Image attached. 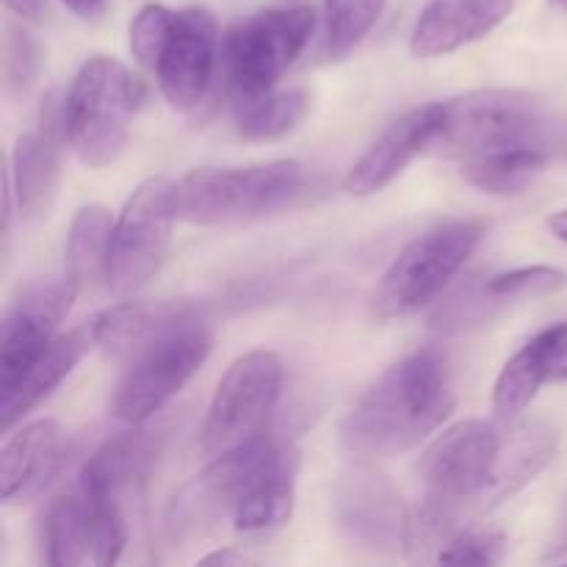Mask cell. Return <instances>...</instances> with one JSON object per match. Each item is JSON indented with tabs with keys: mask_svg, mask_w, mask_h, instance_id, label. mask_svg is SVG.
<instances>
[{
	"mask_svg": "<svg viewBox=\"0 0 567 567\" xmlns=\"http://www.w3.org/2000/svg\"><path fill=\"white\" fill-rule=\"evenodd\" d=\"M457 404L452 363L435 347L393 363L341 421V443L352 457L374 463L419 449Z\"/></svg>",
	"mask_w": 567,
	"mask_h": 567,
	"instance_id": "6da1fadb",
	"label": "cell"
},
{
	"mask_svg": "<svg viewBox=\"0 0 567 567\" xmlns=\"http://www.w3.org/2000/svg\"><path fill=\"white\" fill-rule=\"evenodd\" d=\"M210 352V327L192 308H183L158 336L125 360V374L114 396L116 421L127 426L153 421L203 369Z\"/></svg>",
	"mask_w": 567,
	"mask_h": 567,
	"instance_id": "7a4b0ae2",
	"label": "cell"
},
{
	"mask_svg": "<svg viewBox=\"0 0 567 567\" xmlns=\"http://www.w3.org/2000/svg\"><path fill=\"white\" fill-rule=\"evenodd\" d=\"M305 194L299 161L280 158L247 169H194L175 183L177 216L192 225H238L277 214Z\"/></svg>",
	"mask_w": 567,
	"mask_h": 567,
	"instance_id": "3957f363",
	"label": "cell"
},
{
	"mask_svg": "<svg viewBox=\"0 0 567 567\" xmlns=\"http://www.w3.org/2000/svg\"><path fill=\"white\" fill-rule=\"evenodd\" d=\"M487 236V221L449 219L408 244L371 293V313L380 321L408 319L435 302L465 269Z\"/></svg>",
	"mask_w": 567,
	"mask_h": 567,
	"instance_id": "277c9868",
	"label": "cell"
},
{
	"mask_svg": "<svg viewBox=\"0 0 567 567\" xmlns=\"http://www.w3.org/2000/svg\"><path fill=\"white\" fill-rule=\"evenodd\" d=\"M142 94L138 78L122 61L111 55L83 61L66 94V142L83 164L103 169L120 158Z\"/></svg>",
	"mask_w": 567,
	"mask_h": 567,
	"instance_id": "5b68a950",
	"label": "cell"
},
{
	"mask_svg": "<svg viewBox=\"0 0 567 567\" xmlns=\"http://www.w3.org/2000/svg\"><path fill=\"white\" fill-rule=\"evenodd\" d=\"M548 122L551 114L537 94L476 89L443 103V125L435 144L443 155L465 161L507 147H543Z\"/></svg>",
	"mask_w": 567,
	"mask_h": 567,
	"instance_id": "8992f818",
	"label": "cell"
},
{
	"mask_svg": "<svg viewBox=\"0 0 567 567\" xmlns=\"http://www.w3.org/2000/svg\"><path fill=\"white\" fill-rule=\"evenodd\" d=\"M316 31L310 6L266 9L238 22L225 37V75L236 100L275 92Z\"/></svg>",
	"mask_w": 567,
	"mask_h": 567,
	"instance_id": "52a82bcc",
	"label": "cell"
},
{
	"mask_svg": "<svg viewBox=\"0 0 567 567\" xmlns=\"http://www.w3.org/2000/svg\"><path fill=\"white\" fill-rule=\"evenodd\" d=\"M177 203L175 183L169 177H147L127 197L125 208L114 219L105 286L116 297H131L147 286L164 266L172 244Z\"/></svg>",
	"mask_w": 567,
	"mask_h": 567,
	"instance_id": "ba28073f",
	"label": "cell"
},
{
	"mask_svg": "<svg viewBox=\"0 0 567 567\" xmlns=\"http://www.w3.org/2000/svg\"><path fill=\"white\" fill-rule=\"evenodd\" d=\"M286 369L269 349H252L227 365L203 426V449L216 457L269 432Z\"/></svg>",
	"mask_w": 567,
	"mask_h": 567,
	"instance_id": "9c48e42d",
	"label": "cell"
},
{
	"mask_svg": "<svg viewBox=\"0 0 567 567\" xmlns=\"http://www.w3.org/2000/svg\"><path fill=\"white\" fill-rule=\"evenodd\" d=\"M332 515L338 529L365 551L385 557L410 551L413 515L408 513L393 482L365 460L338 480Z\"/></svg>",
	"mask_w": 567,
	"mask_h": 567,
	"instance_id": "30bf717a",
	"label": "cell"
},
{
	"mask_svg": "<svg viewBox=\"0 0 567 567\" xmlns=\"http://www.w3.org/2000/svg\"><path fill=\"white\" fill-rule=\"evenodd\" d=\"M252 443L216 454L175 493L164 515V537L169 546L188 548L192 543L214 535L225 520H233L247 482Z\"/></svg>",
	"mask_w": 567,
	"mask_h": 567,
	"instance_id": "8fae6325",
	"label": "cell"
},
{
	"mask_svg": "<svg viewBox=\"0 0 567 567\" xmlns=\"http://www.w3.org/2000/svg\"><path fill=\"white\" fill-rule=\"evenodd\" d=\"M81 288L70 280L39 282L28 288L6 313L0 327V391L14 385L33 360L59 338L61 321L70 313Z\"/></svg>",
	"mask_w": 567,
	"mask_h": 567,
	"instance_id": "7c38bea8",
	"label": "cell"
},
{
	"mask_svg": "<svg viewBox=\"0 0 567 567\" xmlns=\"http://www.w3.org/2000/svg\"><path fill=\"white\" fill-rule=\"evenodd\" d=\"M66 138V97L50 92L39 111V127L22 133L11 153L9 183L22 219L37 221L53 208L61 181V142Z\"/></svg>",
	"mask_w": 567,
	"mask_h": 567,
	"instance_id": "4fadbf2b",
	"label": "cell"
},
{
	"mask_svg": "<svg viewBox=\"0 0 567 567\" xmlns=\"http://www.w3.org/2000/svg\"><path fill=\"white\" fill-rule=\"evenodd\" d=\"M219 59V28L210 11L183 9L175 14L155 75L166 103L177 111H192L203 103Z\"/></svg>",
	"mask_w": 567,
	"mask_h": 567,
	"instance_id": "5bb4252c",
	"label": "cell"
},
{
	"mask_svg": "<svg viewBox=\"0 0 567 567\" xmlns=\"http://www.w3.org/2000/svg\"><path fill=\"white\" fill-rule=\"evenodd\" d=\"M299 476V452L269 432L255 437L247 482L233 526L238 532H264L282 526L293 513Z\"/></svg>",
	"mask_w": 567,
	"mask_h": 567,
	"instance_id": "9a60e30c",
	"label": "cell"
},
{
	"mask_svg": "<svg viewBox=\"0 0 567 567\" xmlns=\"http://www.w3.org/2000/svg\"><path fill=\"white\" fill-rule=\"evenodd\" d=\"M443 125V103H426L399 116L382 136L354 161L343 188L352 197H374L391 186L424 150L435 147Z\"/></svg>",
	"mask_w": 567,
	"mask_h": 567,
	"instance_id": "2e32d148",
	"label": "cell"
},
{
	"mask_svg": "<svg viewBox=\"0 0 567 567\" xmlns=\"http://www.w3.org/2000/svg\"><path fill=\"white\" fill-rule=\"evenodd\" d=\"M518 0H426L410 33V50L419 59L457 53L496 31Z\"/></svg>",
	"mask_w": 567,
	"mask_h": 567,
	"instance_id": "e0dca14e",
	"label": "cell"
},
{
	"mask_svg": "<svg viewBox=\"0 0 567 567\" xmlns=\"http://www.w3.org/2000/svg\"><path fill=\"white\" fill-rule=\"evenodd\" d=\"M66 460L64 435L50 419L31 421L6 437L0 452V498L6 504L39 496Z\"/></svg>",
	"mask_w": 567,
	"mask_h": 567,
	"instance_id": "ac0fdd59",
	"label": "cell"
},
{
	"mask_svg": "<svg viewBox=\"0 0 567 567\" xmlns=\"http://www.w3.org/2000/svg\"><path fill=\"white\" fill-rule=\"evenodd\" d=\"M89 341H92V327L59 336L33 360L31 369L14 385L0 391V426H3V432L14 430V424H20L33 408H39L72 374V369L81 363L83 352L89 349Z\"/></svg>",
	"mask_w": 567,
	"mask_h": 567,
	"instance_id": "d6986e66",
	"label": "cell"
},
{
	"mask_svg": "<svg viewBox=\"0 0 567 567\" xmlns=\"http://www.w3.org/2000/svg\"><path fill=\"white\" fill-rule=\"evenodd\" d=\"M557 432L548 430L540 421L507 430L502 457H498L496 480H493L491 498H487V509L509 502L515 493L532 485L551 465L554 454H557Z\"/></svg>",
	"mask_w": 567,
	"mask_h": 567,
	"instance_id": "ffe728a7",
	"label": "cell"
},
{
	"mask_svg": "<svg viewBox=\"0 0 567 567\" xmlns=\"http://www.w3.org/2000/svg\"><path fill=\"white\" fill-rule=\"evenodd\" d=\"M164 443L166 430H147L144 424L131 426V432H122L97 449L81 471L122 496L127 487L150 474L158 454L164 452Z\"/></svg>",
	"mask_w": 567,
	"mask_h": 567,
	"instance_id": "44dd1931",
	"label": "cell"
},
{
	"mask_svg": "<svg viewBox=\"0 0 567 567\" xmlns=\"http://www.w3.org/2000/svg\"><path fill=\"white\" fill-rule=\"evenodd\" d=\"M183 308L186 305L177 302H120L92 321V343H97L111 360L125 363Z\"/></svg>",
	"mask_w": 567,
	"mask_h": 567,
	"instance_id": "7402d4cb",
	"label": "cell"
},
{
	"mask_svg": "<svg viewBox=\"0 0 567 567\" xmlns=\"http://www.w3.org/2000/svg\"><path fill=\"white\" fill-rule=\"evenodd\" d=\"M42 548L44 563L53 567L92 565V515L78 482L44 513Z\"/></svg>",
	"mask_w": 567,
	"mask_h": 567,
	"instance_id": "603a6c76",
	"label": "cell"
},
{
	"mask_svg": "<svg viewBox=\"0 0 567 567\" xmlns=\"http://www.w3.org/2000/svg\"><path fill=\"white\" fill-rule=\"evenodd\" d=\"M546 382H551V354H548V338L543 330L529 343H524L498 374L496 388H493V410L498 421H515L524 415Z\"/></svg>",
	"mask_w": 567,
	"mask_h": 567,
	"instance_id": "cb8c5ba5",
	"label": "cell"
},
{
	"mask_svg": "<svg viewBox=\"0 0 567 567\" xmlns=\"http://www.w3.org/2000/svg\"><path fill=\"white\" fill-rule=\"evenodd\" d=\"M551 155L543 147H507L496 153L476 155L463 164V181L493 197H513L532 186L546 172Z\"/></svg>",
	"mask_w": 567,
	"mask_h": 567,
	"instance_id": "d4e9b609",
	"label": "cell"
},
{
	"mask_svg": "<svg viewBox=\"0 0 567 567\" xmlns=\"http://www.w3.org/2000/svg\"><path fill=\"white\" fill-rule=\"evenodd\" d=\"M111 233H114V219H111V210L105 205H83L75 214L70 236H66L64 269L78 288L105 280Z\"/></svg>",
	"mask_w": 567,
	"mask_h": 567,
	"instance_id": "484cf974",
	"label": "cell"
},
{
	"mask_svg": "<svg viewBox=\"0 0 567 567\" xmlns=\"http://www.w3.org/2000/svg\"><path fill=\"white\" fill-rule=\"evenodd\" d=\"M310 100L302 89H286V92H266L258 97L236 100L233 122L238 136L247 142H275L288 136L299 122L308 116Z\"/></svg>",
	"mask_w": 567,
	"mask_h": 567,
	"instance_id": "4316f807",
	"label": "cell"
},
{
	"mask_svg": "<svg viewBox=\"0 0 567 567\" xmlns=\"http://www.w3.org/2000/svg\"><path fill=\"white\" fill-rule=\"evenodd\" d=\"M385 0H324L327 53L343 59L352 53L380 20Z\"/></svg>",
	"mask_w": 567,
	"mask_h": 567,
	"instance_id": "83f0119b",
	"label": "cell"
},
{
	"mask_svg": "<svg viewBox=\"0 0 567 567\" xmlns=\"http://www.w3.org/2000/svg\"><path fill=\"white\" fill-rule=\"evenodd\" d=\"M567 286V271L554 266H520V269L502 271L485 280V291L502 305L520 302V299L548 297Z\"/></svg>",
	"mask_w": 567,
	"mask_h": 567,
	"instance_id": "f1b7e54d",
	"label": "cell"
},
{
	"mask_svg": "<svg viewBox=\"0 0 567 567\" xmlns=\"http://www.w3.org/2000/svg\"><path fill=\"white\" fill-rule=\"evenodd\" d=\"M42 70V48L22 25L6 28L3 42V86L9 97H25Z\"/></svg>",
	"mask_w": 567,
	"mask_h": 567,
	"instance_id": "f546056e",
	"label": "cell"
},
{
	"mask_svg": "<svg viewBox=\"0 0 567 567\" xmlns=\"http://www.w3.org/2000/svg\"><path fill=\"white\" fill-rule=\"evenodd\" d=\"M175 14L177 11L166 9L161 3H147L131 20V53L147 70L158 66L166 39H169L172 25H175Z\"/></svg>",
	"mask_w": 567,
	"mask_h": 567,
	"instance_id": "4dcf8cb0",
	"label": "cell"
},
{
	"mask_svg": "<svg viewBox=\"0 0 567 567\" xmlns=\"http://www.w3.org/2000/svg\"><path fill=\"white\" fill-rule=\"evenodd\" d=\"M437 563L446 565H502L507 559V537L502 532L460 529L441 551L435 554Z\"/></svg>",
	"mask_w": 567,
	"mask_h": 567,
	"instance_id": "1f68e13d",
	"label": "cell"
},
{
	"mask_svg": "<svg viewBox=\"0 0 567 567\" xmlns=\"http://www.w3.org/2000/svg\"><path fill=\"white\" fill-rule=\"evenodd\" d=\"M548 354H551V382H567V319L546 327Z\"/></svg>",
	"mask_w": 567,
	"mask_h": 567,
	"instance_id": "d6a6232c",
	"label": "cell"
},
{
	"mask_svg": "<svg viewBox=\"0 0 567 567\" xmlns=\"http://www.w3.org/2000/svg\"><path fill=\"white\" fill-rule=\"evenodd\" d=\"M543 147L554 161H567V116H551Z\"/></svg>",
	"mask_w": 567,
	"mask_h": 567,
	"instance_id": "836d02e7",
	"label": "cell"
},
{
	"mask_svg": "<svg viewBox=\"0 0 567 567\" xmlns=\"http://www.w3.org/2000/svg\"><path fill=\"white\" fill-rule=\"evenodd\" d=\"M61 3H64L72 14L89 22L100 20V17L105 14V0H61Z\"/></svg>",
	"mask_w": 567,
	"mask_h": 567,
	"instance_id": "e575fe53",
	"label": "cell"
},
{
	"mask_svg": "<svg viewBox=\"0 0 567 567\" xmlns=\"http://www.w3.org/2000/svg\"><path fill=\"white\" fill-rule=\"evenodd\" d=\"M3 3L22 20H42L44 9H48V0H3Z\"/></svg>",
	"mask_w": 567,
	"mask_h": 567,
	"instance_id": "d590c367",
	"label": "cell"
},
{
	"mask_svg": "<svg viewBox=\"0 0 567 567\" xmlns=\"http://www.w3.org/2000/svg\"><path fill=\"white\" fill-rule=\"evenodd\" d=\"M199 563L203 565H247V563H252V559L241 551H233V548H221V551L205 554Z\"/></svg>",
	"mask_w": 567,
	"mask_h": 567,
	"instance_id": "8d00e7d4",
	"label": "cell"
},
{
	"mask_svg": "<svg viewBox=\"0 0 567 567\" xmlns=\"http://www.w3.org/2000/svg\"><path fill=\"white\" fill-rule=\"evenodd\" d=\"M546 225H548V230H551L554 238H559V241L567 244V208L548 216Z\"/></svg>",
	"mask_w": 567,
	"mask_h": 567,
	"instance_id": "74e56055",
	"label": "cell"
},
{
	"mask_svg": "<svg viewBox=\"0 0 567 567\" xmlns=\"http://www.w3.org/2000/svg\"><path fill=\"white\" fill-rule=\"evenodd\" d=\"M554 6H557V9H563V11H567V0H551Z\"/></svg>",
	"mask_w": 567,
	"mask_h": 567,
	"instance_id": "f35d334b",
	"label": "cell"
}]
</instances>
